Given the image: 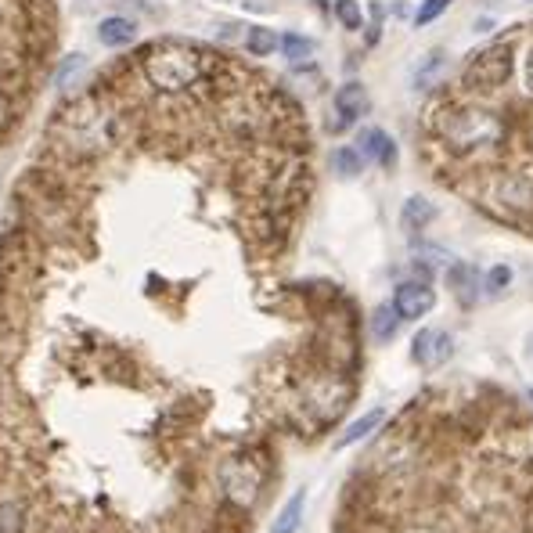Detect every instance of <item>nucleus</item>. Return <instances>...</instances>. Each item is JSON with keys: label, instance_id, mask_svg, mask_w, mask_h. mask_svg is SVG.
Masks as SVG:
<instances>
[{"label": "nucleus", "instance_id": "1", "mask_svg": "<svg viewBox=\"0 0 533 533\" xmlns=\"http://www.w3.org/2000/svg\"><path fill=\"white\" fill-rule=\"evenodd\" d=\"M206 65H209V58L202 55V51H195V47L159 44L145 55L141 69H145V80L152 83L155 91L181 94V91H188V87H195V83L206 76Z\"/></svg>", "mask_w": 533, "mask_h": 533}, {"label": "nucleus", "instance_id": "2", "mask_svg": "<svg viewBox=\"0 0 533 533\" xmlns=\"http://www.w3.org/2000/svg\"><path fill=\"white\" fill-rule=\"evenodd\" d=\"M443 134H447V141H451L458 152H472V148L497 145V141L505 137V123L483 109H465V112H454L451 123L443 127Z\"/></svg>", "mask_w": 533, "mask_h": 533}, {"label": "nucleus", "instance_id": "3", "mask_svg": "<svg viewBox=\"0 0 533 533\" xmlns=\"http://www.w3.org/2000/svg\"><path fill=\"white\" fill-rule=\"evenodd\" d=\"M220 490H224L227 505L253 508L263 490V465L253 454H235V458L224 461V469H220Z\"/></svg>", "mask_w": 533, "mask_h": 533}, {"label": "nucleus", "instance_id": "4", "mask_svg": "<svg viewBox=\"0 0 533 533\" xmlns=\"http://www.w3.org/2000/svg\"><path fill=\"white\" fill-rule=\"evenodd\" d=\"M508 76H512V51H508V44H494V47H487V51H479V55L465 65L461 83L472 87V91H494Z\"/></svg>", "mask_w": 533, "mask_h": 533}, {"label": "nucleus", "instance_id": "5", "mask_svg": "<svg viewBox=\"0 0 533 533\" xmlns=\"http://www.w3.org/2000/svg\"><path fill=\"white\" fill-rule=\"evenodd\" d=\"M490 199H494L497 213H505V217H526V213H533V173L501 177L494 184Z\"/></svg>", "mask_w": 533, "mask_h": 533}, {"label": "nucleus", "instance_id": "6", "mask_svg": "<svg viewBox=\"0 0 533 533\" xmlns=\"http://www.w3.org/2000/svg\"><path fill=\"white\" fill-rule=\"evenodd\" d=\"M436 307V292L429 281H404L393 292V310L400 314V321H418Z\"/></svg>", "mask_w": 533, "mask_h": 533}, {"label": "nucleus", "instance_id": "7", "mask_svg": "<svg viewBox=\"0 0 533 533\" xmlns=\"http://www.w3.org/2000/svg\"><path fill=\"white\" fill-rule=\"evenodd\" d=\"M451 353H454V339L447 332H436V328H422L415 335V343H411V357L422 368H440Z\"/></svg>", "mask_w": 533, "mask_h": 533}, {"label": "nucleus", "instance_id": "8", "mask_svg": "<svg viewBox=\"0 0 533 533\" xmlns=\"http://www.w3.org/2000/svg\"><path fill=\"white\" fill-rule=\"evenodd\" d=\"M371 109V98L368 91H364V83H343L339 91H335V130H343V127H353L361 116H368Z\"/></svg>", "mask_w": 533, "mask_h": 533}, {"label": "nucleus", "instance_id": "9", "mask_svg": "<svg viewBox=\"0 0 533 533\" xmlns=\"http://www.w3.org/2000/svg\"><path fill=\"white\" fill-rule=\"evenodd\" d=\"M357 152L364 155V159H375L379 166H393L397 163V145H393V137L386 134V130L371 127L361 134V148Z\"/></svg>", "mask_w": 533, "mask_h": 533}, {"label": "nucleus", "instance_id": "10", "mask_svg": "<svg viewBox=\"0 0 533 533\" xmlns=\"http://www.w3.org/2000/svg\"><path fill=\"white\" fill-rule=\"evenodd\" d=\"M98 40L105 47H127L137 40V26L123 15H109V19L98 26Z\"/></svg>", "mask_w": 533, "mask_h": 533}, {"label": "nucleus", "instance_id": "11", "mask_svg": "<svg viewBox=\"0 0 533 533\" xmlns=\"http://www.w3.org/2000/svg\"><path fill=\"white\" fill-rule=\"evenodd\" d=\"M436 217V206L429 199H422V195H415V199L404 202V213H400V224H404V231H411V235H418V231H425V227L433 224Z\"/></svg>", "mask_w": 533, "mask_h": 533}, {"label": "nucleus", "instance_id": "12", "mask_svg": "<svg viewBox=\"0 0 533 533\" xmlns=\"http://www.w3.org/2000/svg\"><path fill=\"white\" fill-rule=\"evenodd\" d=\"M303 508H307V490H296V494L289 497V505L278 512L271 533H296L299 523H303Z\"/></svg>", "mask_w": 533, "mask_h": 533}, {"label": "nucleus", "instance_id": "13", "mask_svg": "<svg viewBox=\"0 0 533 533\" xmlns=\"http://www.w3.org/2000/svg\"><path fill=\"white\" fill-rule=\"evenodd\" d=\"M382 418H386V411H382V407H375V411L361 415L357 422H350L343 429V436H339V447H350V443H357V440H364V436H371L382 425Z\"/></svg>", "mask_w": 533, "mask_h": 533}, {"label": "nucleus", "instance_id": "14", "mask_svg": "<svg viewBox=\"0 0 533 533\" xmlns=\"http://www.w3.org/2000/svg\"><path fill=\"white\" fill-rule=\"evenodd\" d=\"M397 328H400V314L393 310V303H386V307L375 310V317H371V332H375L379 343H389V339L397 335Z\"/></svg>", "mask_w": 533, "mask_h": 533}, {"label": "nucleus", "instance_id": "15", "mask_svg": "<svg viewBox=\"0 0 533 533\" xmlns=\"http://www.w3.org/2000/svg\"><path fill=\"white\" fill-rule=\"evenodd\" d=\"M332 166L339 177H357L364 170V155L357 148H335L332 152Z\"/></svg>", "mask_w": 533, "mask_h": 533}, {"label": "nucleus", "instance_id": "16", "mask_svg": "<svg viewBox=\"0 0 533 533\" xmlns=\"http://www.w3.org/2000/svg\"><path fill=\"white\" fill-rule=\"evenodd\" d=\"M278 47V37H274L271 29H263V26H256V29H249V37H245V51L249 55H256V58H267Z\"/></svg>", "mask_w": 533, "mask_h": 533}, {"label": "nucleus", "instance_id": "17", "mask_svg": "<svg viewBox=\"0 0 533 533\" xmlns=\"http://www.w3.org/2000/svg\"><path fill=\"white\" fill-rule=\"evenodd\" d=\"M443 69H447V58H443L440 51H436V55H429L422 62V69L415 73V87H429V83H433L436 76L443 73Z\"/></svg>", "mask_w": 533, "mask_h": 533}, {"label": "nucleus", "instance_id": "18", "mask_svg": "<svg viewBox=\"0 0 533 533\" xmlns=\"http://www.w3.org/2000/svg\"><path fill=\"white\" fill-rule=\"evenodd\" d=\"M335 15H339V22H343L346 29H361V22H364L357 0H335Z\"/></svg>", "mask_w": 533, "mask_h": 533}, {"label": "nucleus", "instance_id": "19", "mask_svg": "<svg viewBox=\"0 0 533 533\" xmlns=\"http://www.w3.org/2000/svg\"><path fill=\"white\" fill-rule=\"evenodd\" d=\"M451 281H454V292L461 296V303H472V299H476V292H472V285H476V274H472L469 267H454Z\"/></svg>", "mask_w": 533, "mask_h": 533}, {"label": "nucleus", "instance_id": "20", "mask_svg": "<svg viewBox=\"0 0 533 533\" xmlns=\"http://www.w3.org/2000/svg\"><path fill=\"white\" fill-rule=\"evenodd\" d=\"M451 4L454 0H422V8H418V15H415V26H429V22H436Z\"/></svg>", "mask_w": 533, "mask_h": 533}, {"label": "nucleus", "instance_id": "21", "mask_svg": "<svg viewBox=\"0 0 533 533\" xmlns=\"http://www.w3.org/2000/svg\"><path fill=\"white\" fill-rule=\"evenodd\" d=\"M281 47H285V55L292 58V62H299V58H310V51H314V44H310L307 37H299V33H289L285 40H278Z\"/></svg>", "mask_w": 533, "mask_h": 533}, {"label": "nucleus", "instance_id": "22", "mask_svg": "<svg viewBox=\"0 0 533 533\" xmlns=\"http://www.w3.org/2000/svg\"><path fill=\"white\" fill-rule=\"evenodd\" d=\"M508 285H512V271H508V267H494V271L487 274V292H490V296L505 292Z\"/></svg>", "mask_w": 533, "mask_h": 533}, {"label": "nucleus", "instance_id": "23", "mask_svg": "<svg viewBox=\"0 0 533 533\" xmlns=\"http://www.w3.org/2000/svg\"><path fill=\"white\" fill-rule=\"evenodd\" d=\"M0 533H19V508L0 505Z\"/></svg>", "mask_w": 533, "mask_h": 533}, {"label": "nucleus", "instance_id": "24", "mask_svg": "<svg viewBox=\"0 0 533 533\" xmlns=\"http://www.w3.org/2000/svg\"><path fill=\"white\" fill-rule=\"evenodd\" d=\"M400 533H451V530H440V526H407Z\"/></svg>", "mask_w": 533, "mask_h": 533}, {"label": "nucleus", "instance_id": "25", "mask_svg": "<svg viewBox=\"0 0 533 533\" xmlns=\"http://www.w3.org/2000/svg\"><path fill=\"white\" fill-rule=\"evenodd\" d=\"M526 91L533 94V47H530V58H526Z\"/></svg>", "mask_w": 533, "mask_h": 533}, {"label": "nucleus", "instance_id": "26", "mask_svg": "<svg viewBox=\"0 0 533 533\" xmlns=\"http://www.w3.org/2000/svg\"><path fill=\"white\" fill-rule=\"evenodd\" d=\"M0 112H4V94H0Z\"/></svg>", "mask_w": 533, "mask_h": 533}, {"label": "nucleus", "instance_id": "27", "mask_svg": "<svg viewBox=\"0 0 533 533\" xmlns=\"http://www.w3.org/2000/svg\"><path fill=\"white\" fill-rule=\"evenodd\" d=\"M530 400H533V389H530Z\"/></svg>", "mask_w": 533, "mask_h": 533}]
</instances>
